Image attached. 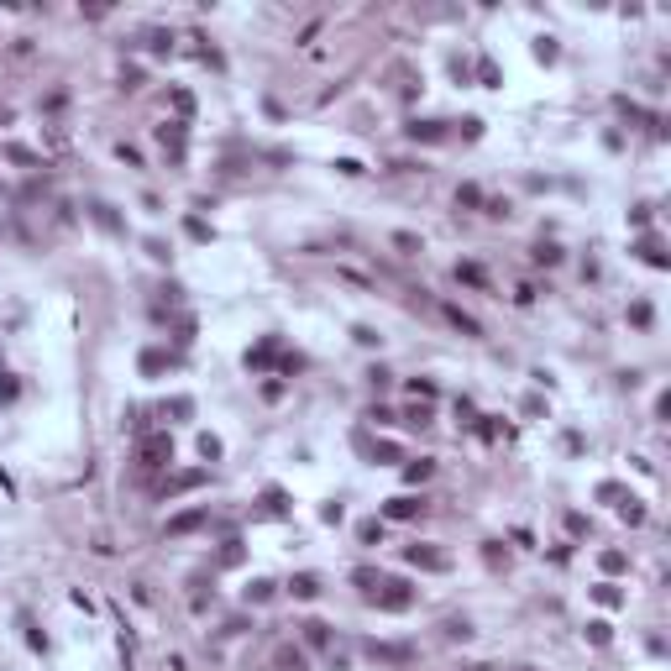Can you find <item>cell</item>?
<instances>
[{"label":"cell","mask_w":671,"mask_h":671,"mask_svg":"<svg viewBox=\"0 0 671 671\" xmlns=\"http://www.w3.org/2000/svg\"><path fill=\"white\" fill-rule=\"evenodd\" d=\"M372 603L388 609V614H399V609H409V603H414V593H409V582H378V587H372Z\"/></svg>","instance_id":"obj_1"},{"label":"cell","mask_w":671,"mask_h":671,"mask_svg":"<svg viewBox=\"0 0 671 671\" xmlns=\"http://www.w3.org/2000/svg\"><path fill=\"white\" fill-rule=\"evenodd\" d=\"M168 456H173V440H168V436H147L142 446H137V462H142V467H163Z\"/></svg>","instance_id":"obj_2"},{"label":"cell","mask_w":671,"mask_h":671,"mask_svg":"<svg viewBox=\"0 0 671 671\" xmlns=\"http://www.w3.org/2000/svg\"><path fill=\"white\" fill-rule=\"evenodd\" d=\"M367 655H372V661H383V666H409L414 661V645H383V640H372Z\"/></svg>","instance_id":"obj_3"},{"label":"cell","mask_w":671,"mask_h":671,"mask_svg":"<svg viewBox=\"0 0 671 671\" xmlns=\"http://www.w3.org/2000/svg\"><path fill=\"white\" fill-rule=\"evenodd\" d=\"M404 556L414 561V567H425V572H446V567H451V561L440 556V551H431V545H409Z\"/></svg>","instance_id":"obj_4"},{"label":"cell","mask_w":671,"mask_h":671,"mask_svg":"<svg viewBox=\"0 0 671 671\" xmlns=\"http://www.w3.org/2000/svg\"><path fill=\"white\" fill-rule=\"evenodd\" d=\"M210 519V509H189V514H179V519H168V535H189V530H199Z\"/></svg>","instance_id":"obj_5"},{"label":"cell","mask_w":671,"mask_h":671,"mask_svg":"<svg viewBox=\"0 0 671 671\" xmlns=\"http://www.w3.org/2000/svg\"><path fill=\"white\" fill-rule=\"evenodd\" d=\"M420 509H425V499H409V493H404V499H388L383 514H388V519H414Z\"/></svg>","instance_id":"obj_6"},{"label":"cell","mask_w":671,"mask_h":671,"mask_svg":"<svg viewBox=\"0 0 671 671\" xmlns=\"http://www.w3.org/2000/svg\"><path fill=\"white\" fill-rule=\"evenodd\" d=\"M289 587H294V598H315V593H320V577H315V572H299Z\"/></svg>","instance_id":"obj_7"},{"label":"cell","mask_w":671,"mask_h":671,"mask_svg":"<svg viewBox=\"0 0 671 671\" xmlns=\"http://www.w3.org/2000/svg\"><path fill=\"white\" fill-rule=\"evenodd\" d=\"M157 142H163V147H173V152H184V126H179V121L157 126Z\"/></svg>","instance_id":"obj_8"},{"label":"cell","mask_w":671,"mask_h":671,"mask_svg":"<svg viewBox=\"0 0 671 671\" xmlns=\"http://www.w3.org/2000/svg\"><path fill=\"white\" fill-rule=\"evenodd\" d=\"M273 666H278V671H304V655L294 650V645H284V650L273 655Z\"/></svg>","instance_id":"obj_9"},{"label":"cell","mask_w":671,"mask_h":671,"mask_svg":"<svg viewBox=\"0 0 671 671\" xmlns=\"http://www.w3.org/2000/svg\"><path fill=\"white\" fill-rule=\"evenodd\" d=\"M304 640H310V645H331V624L310 619V624H304Z\"/></svg>","instance_id":"obj_10"},{"label":"cell","mask_w":671,"mask_h":671,"mask_svg":"<svg viewBox=\"0 0 671 671\" xmlns=\"http://www.w3.org/2000/svg\"><path fill=\"white\" fill-rule=\"evenodd\" d=\"M352 582L362 587V593H372V587H378V582H383V577H378V572H372V567H357V572H352Z\"/></svg>","instance_id":"obj_11"},{"label":"cell","mask_w":671,"mask_h":671,"mask_svg":"<svg viewBox=\"0 0 671 671\" xmlns=\"http://www.w3.org/2000/svg\"><path fill=\"white\" fill-rule=\"evenodd\" d=\"M431 472H436V467L425 462V456H420V462H409V467H404V477H409V482H425V477H431Z\"/></svg>","instance_id":"obj_12"},{"label":"cell","mask_w":671,"mask_h":671,"mask_svg":"<svg viewBox=\"0 0 671 671\" xmlns=\"http://www.w3.org/2000/svg\"><path fill=\"white\" fill-rule=\"evenodd\" d=\"M199 482H205V472H184V477H173V482H168V493H184V488H199Z\"/></svg>","instance_id":"obj_13"},{"label":"cell","mask_w":671,"mask_h":671,"mask_svg":"<svg viewBox=\"0 0 671 671\" xmlns=\"http://www.w3.org/2000/svg\"><path fill=\"white\" fill-rule=\"evenodd\" d=\"M440 629H446V640H467V635H472V624H467V619H446Z\"/></svg>","instance_id":"obj_14"},{"label":"cell","mask_w":671,"mask_h":671,"mask_svg":"<svg viewBox=\"0 0 671 671\" xmlns=\"http://www.w3.org/2000/svg\"><path fill=\"white\" fill-rule=\"evenodd\" d=\"M446 315H451V326H462L467 336H477V320H472V315H462V310H456V304H451V310H446Z\"/></svg>","instance_id":"obj_15"},{"label":"cell","mask_w":671,"mask_h":671,"mask_svg":"<svg viewBox=\"0 0 671 671\" xmlns=\"http://www.w3.org/2000/svg\"><path fill=\"white\" fill-rule=\"evenodd\" d=\"M247 598H252V603H267V598H273V582H252Z\"/></svg>","instance_id":"obj_16"},{"label":"cell","mask_w":671,"mask_h":671,"mask_svg":"<svg viewBox=\"0 0 671 671\" xmlns=\"http://www.w3.org/2000/svg\"><path fill=\"white\" fill-rule=\"evenodd\" d=\"M409 137H425V142H436V137H440V131L431 126V121H414V126H409Z\"/></svg>","instance_id":"obj_17"},{"label":"cell","mask_w":671,"mask_h":671,"mask_svg":"<svg viewBox=\"0 0 671 671\" xmlns=\"http://www.w3.org/2000/svg\"><path fill=\"white\" fill-rule=\"evenodd\" d=\"M409 388H414V394H420V399H436V383H431V378H414Z\"/></svg>","instance_id":"obj_18"},{"label":"cell","mask_w":671,"mask_h":671,"mask_svg":"<svg viewBox=\"0 0 671 671\" xmlns=\"http://www.w3.org/2000/svg\"><path fill=\"white\" fill-rule=\"evenodd\" d=\"M95 221L105 226V231H116V216H111V205H95Z\"/></svg>","instance_id":"obj_19"}]
</instances>
